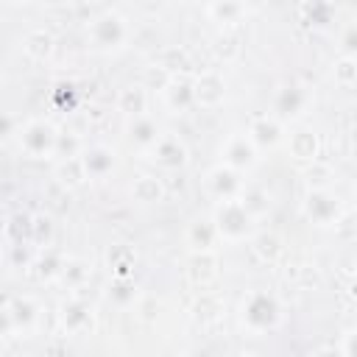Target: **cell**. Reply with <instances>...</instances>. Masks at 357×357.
<instances>
[{
    "label": "cell",
    "mask_w": 357,
    "mask_h": 357,
    "mask_svg": "<svg viewBox=\"0 0 357 357\" xmlns=\"http://www.w3.org/2000/svg\"><path fill=\"white\" fill-rule=\"evenodd\" d=\"M243 321L251 329H271L279 321V307H276V301L271 296L254 293L248 298V304H243Z\"/></svg>",
    "instance_id": "cell-1"
}]
</instances>
